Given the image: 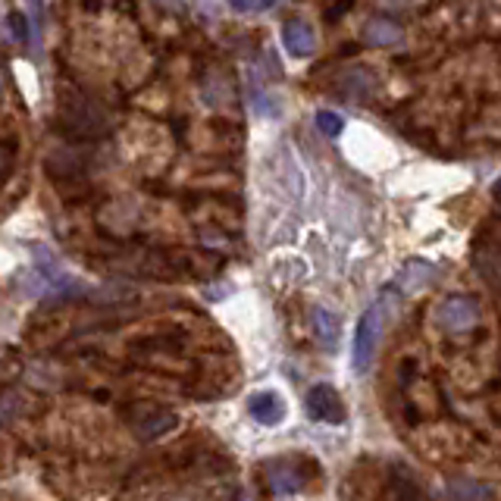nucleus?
Wrapping results in <instances>:
<instances>
[{"label": "nucleus", "mask_w": 501, "mask_h": 501, "mask_svg": "<svg viewBox=\"0 0 501 501\" xmlns=\"http://www.w3.org/2000/svg\"><path fill=\"white\" fill-rule=\"evenodd\" d=\"M433 266L423 263V260H410V263H404V270L398 272V289L402 291H414L420 289L423 282H427L429 276H433Z\"/></svg>", "instance_id": "nucleus-12"}, {"label": "nucleus", "mask_w": 501, "mask_h": 501, "mask_svg": "<svg viewBox=\"0 0 501 501\" xmlns=\"http://www.w3.org/2000/svg\"><path fill=\"white\" fill-rule=\"evenodd\" d=\"M6 22H10V35L16 44H29L31 41V29H29V19H25V13L13 10L10 16H6Z\"/></svg>", "instance_id": "nucleus-14"}, {"label": "nucleus", "mask_w": 501, "mask_h": 501, "mask_svg": "<svg viewBox=\"0 0 501 501\" xmlns=\"http://www.w3.org/2000/svg\"><path fill=\"white\" fill-rule=\"evenodd\" d=\"M360 38H364L370 48H392V44H398L404 38V29L395 22V19H370V22L364 25V31H360Z\"/></svg>", "instance_id": "nucleus-9"}, {"label": "nucleus", "mask_w": 501, "mask_h": 501, "mask_svg": "<svg viewBox=\"0 0 501 501\" xmlns=\"http://www.w3.org/2000/svg\"><path fill=\"white\" fill-rule=\"evenodd\" d=\"M272 4H276V0H260L257 6H272Z\"/></svg>", "instance_id": "nucleus-19"}, {"label": "nucleus", "mask_w": 501, "mask_h": 501, "mask_svg": "<svg viewBox=\"0 0 501 501\" xmlns=\"http://www.w3.org/2000/svg\"><path fill=\"white\" fill-rule=\"evenodd\" d=\"M492 194H496V198L501 201V179L496 182V186H492Z\"/></svg>", "instance_id": "nucleus-18"}, {"label": "nucleus", "mask_w": 501, "mask_h": 501, "mask_svg": "<svg viewBox=\"0 0 501 501\" xmlns=\"http://www.w3.org/2000/svg\"><path fill=\"white\" fill-rule=\"evenodd\" d=\"M19 404H22L19 392H13V389H4V392H0V423H10L13 417L19 414Z\"/></svg>", "instance_id": "nucleus-16"}, {"label": "nucleus", "mask_w": 501, "mask_h": 501, "mask_svg": "<svg viewBox=\"0 0 501 501\" xmlns=\"http://www.w3.org/2000/svg\"><path fill=\"white\" fill-rule=\"evenodd\" d=\"M266 486L272 496H295L304 489V467L295 458H276L270 464H263Z\"/></svg>", "instance_id": "nucleus-2"}, {"label": "nucleus", "mask_w": 501, "mask_h": 501, "mask_svg": "<svg viewBox=\"0 0 501 501\" xmlns=\"http://www.w3.org/2000/svg\"><path fill=\"white\" fill-rule=\"evenodd\" d=\"M232 6H236V10H254V6L260 4V0H229Z\"/></svg>", "instance_id": "nucleus-17"}, {"label": "nucleus", "mask_w": 501, "mask_h": 501, "mask_svg": "<svg viewBox=\"0 0 501 501\" xmlns=\"http://www.w3.org/2000/svg\"><path fill=\"white\" fill-rule=\"evenodd\" d=\"M0 82H4V73H0Z\"/></svg>", "instance_id": "nucleus-20"}, {"label": "nucleus", "mask_w": 501, "mask_h": 501, "mask_svg": "<svg viewBox=\"0 0 501 501\" xmlns=\"http://www.w3.org/2000/svg\"><path fill=\"white\" fill-rule=\"evenodd\" d=\"M248 414L263 427H276L285 420V402L279 392H257L248 398Z\"/></svg>", "instance_id": "nucleus-7"}, {"label": "nucleus", "mask_w": 501, "mask_h": 501, "mask_svg": "<svg viewBox=\"0 0 501 501\" xmlns=\"http://www.w3.org/2000/svg\"><path fill=\"white\" fill-rule=\"evenodd\" d=\"M307 414L320 423H335L339 427V423H345V404H341L339 392L333 385L320 383L307 392Z\"/></svg>", "instance_id": "nucleus-4"}, {"label": "nucleus", "mask_w": 501, "mask_h": 501, "mask_svg": "<svg viewBox=\"0 0 501 501\" xmlns=\"http://www.w3.org/2000/svg\"><path fill=\"white\" fill-rule=\"evenodd\" d=\"M282 44L291 56H310L316 50V38L304 19H289L282 25Z\"/></svg>", "instance_id": "nucleus-8"}, {"label": "nucleus", "mask_w": 501, "mask_h": 501, "mask_svg": "<svg viewBox=\"0 0 501 501\" xmlns=\"http://www.w3.org/2000/svg\"><path fill=\"white\" fill-rule=\"evenodd\" d=\"M314 326H316V339H320V345H326V348H335V345H339L341 320L333 314V310L316 307V310H314Z\"/></svg>", "instance_id": "nucleus-10"}, {"label": "nucleus", "mask_w": 501, "mask_h": 501, "mask_svg": "<svg viewBox=\"0 0 501 501\" xmlns=\"http://www.w3.org/2000/svg\"><path fill=\"white\" fill-rule=\"evenodd\" d=\"M316 129H320L326 138H339L341 129H345V119H341L339 113H333V110H320V113H316Z\"/></svg>", "instance_id": "nucleus-13"}, {"label": "nucleus", "mask_w": 501, "mask_h": 501, "mask_svg": "<svg viewBox=\"0 0 501 501\" xmlns=\"http://www.w3.org/2000/svg\"><path fill=\"white\" fill-rule=\"evenodd\" d=\"M176 423H179V417L163 408H138L135 414H129V427L144 442H154L160 436H167L169 429H176Z\"/></svg>", "instance_id": "nucleus-3"}, {"label": "nucleus", "mask_w": 501, "mask_h": 501, "mask_svg": "<svg viewBox=\"0 0 501 501\" xmlns=\"http://www.w3.org/2000/svg\"><path fill=\"white\" fill-rule=\"evenodd\" d=\"M395 496L398 498H420L423 496V492L410 483V471L408 467H402V464L395 467Z\"/></svg>", "instance_id": "nucleus-15"}, {"label": "nucleus", "mask_w": 501, "mask_h": 501, "mask_svg": "<svg viewBox=\"0 0 501 501\" xmlns=\"http://www.w3.org/2000/svg\"><path fill=\"white\" fill-rule=\"evenodd\" d=\"M63 119H66L69 129L79 132V135H94V132H104V125H107V119L100 117L98 107L88 104V100H79V98L63 104Z\"/></svg>", "instance_id": "nucleus-6"}, {"label": "nucleus", "mask_w": 501, "mask_h": 501, "mask_svg": "<svg viewBox=\"0 0 501 501\" xmlns=\"http://www.w3.org/2000/svg\"><path fill=\"white\" fill-rule=\"evenodd\" d=\"M439 320L452 333H467V329H473L479 323V304L471 295H454L442 304Z\"/></svg>", "instance_id": "nucleus-5"}, {"label": "nucleus", "mask_w": 501, "mask_h": 501, "mask_svg": "<svg viewBox=\"0 0 501 501\" xmlns=\"http://www.w3.org/2000/svg\"><path fill=\"white\" fill-rule=\"evenodd\" d=\"M379 329H383V304H373L370 310H364V316L358 320V329H354V354L351 364L358 373H364L373 360V351H376L379 341Z\"/></svg>", "instance_id": "nucleus-1"}, {"label": "nucleus", "mask_w": 501, "mask_h": 501, "mask_svg": "<svg viewBox=\"0 0 501 501\" xmlns=\"http://www.w3.org/2000/svg\"><path fill=\"white\" fill-rule=\"evenodd\" d=\"M448 498L461 501V498H496V489L486 483H479V479H452L445 489Z\"/></svg>", "instance_id": "nucleus-11"}]
</instances>
